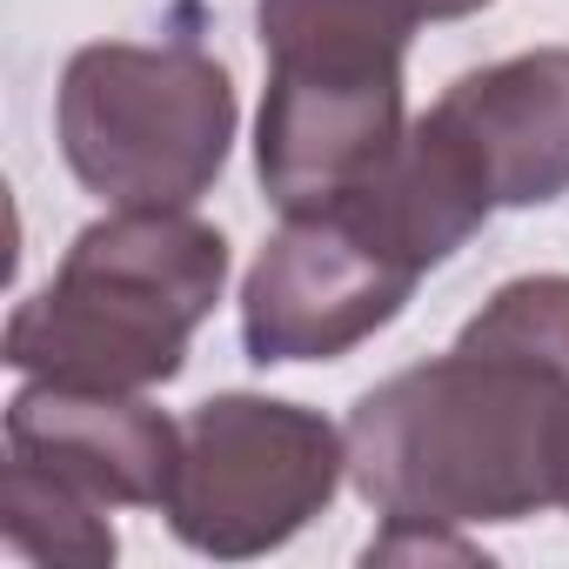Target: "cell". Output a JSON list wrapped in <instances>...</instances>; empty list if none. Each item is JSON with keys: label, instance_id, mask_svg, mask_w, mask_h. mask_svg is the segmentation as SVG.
I'll list each match as a JSON object with an SVG mask.
<instances>
[{"label": "cell", "instance_id": "6da1fadb", "mask_svg": "<svg viewBox=\"0 0 569 569\" xmlns=\"http://www.w3.org/2000/svg\"><path fill=\"white\" fill-rule=\"evenodd\" d=\"M496 201L436 134L429 114L409 121L402 148L349 194L281 214L241 281V349L254 369L336 362L389 329L416 281L442 268Z\"/></svg>", "mask_w": 569, "mask_h": 569}, {"label": "cell", "instance_id": "7a4b0ae2", "mask_svg": "<svg viewBox=\"0 0 569 569\" xmlns=\"http://www.w3.org/2000/svg\"><path fill=\"white\" fill-rule=\"evenodd\" d=\"M569 429V382L456 336L449 356L396 369L362 389L349 436V482L376 516L409 522H522L556 502Z\"/></svg>", "mask_w": 569, "mask_h": 569}, {"label": "cell", "instance_id": "3957f363", "mask_svg": "<svg viewBox=\"0 0 569 569\" xmlns=\"http://www.w3.org/2000/svg\"><path fill=\"white\" fill-rule=\"evenodd\" d=\"M228 289V234L194 208H108L48 289L8 316V369L94 389H161L188 369L194 329Z\"/></svg>", "mask_w": 569, "mask_h": 569}, {"label": "cell", "instance_id": "277c9868", "mask_svg": "<svg viewBox=\"0 0 569 569\" xmlns=\"http://www.w3.org/2000/svg\"><path fill=\"white\" fill-rule=\"evenodd\" d=\"M416 28V0H254L268 61L254 174L281 214L362 188L402 148V61Z\"/></svg>", "mask_w": 569, "mask_h": 569}, {"label": "cell", "instance_id": "5b68a950", "mask_svg": "<svg viewBox=\"0 0 569 569\" xmlns=\"http://www.w3.org/2000/svg\"><path fill=\"white\" fill-rule=\"evenodd\" d=\"M234 81L201 41H88L61 68L68 174L108 208H194L234 148Z\"/></svg>", "mask_w": 569, "mask_h": 569}, {"label": "cell", "instance_id": "8992f818", "mask_svg": "<svg viewBox=\"0 0 569 569\" xmlns=\"http://www.w3.org/2000/svg\"><path fill=\"white\" fill-rule=\"evenodd\" d=\"M342 482L349 436L322 409L228 389L188 409L161 516L194 556L248 562L296 542Z\"/></svg>", "mask_w": 569, "mask_h": 569}, {"label": "cell", "instance_id": "52a82bcc", "mask_svg": "<svg viewBox=\"0 0 569 569\" xmlns=\"http://www.w3.org/2000/svg\"><path fill=\"white\" fill-rule=\"evenodd\" d=\"M8 456L61 476L108 509H161L181 456V422H168L148 389L28 376L8 402Z\"/></svg>", "mask_w": 569, "mask_h": 569}, {"label": "cell", "instance_id": "ba28073f", "mask_svg": "<svg viewBox=\"0 0 569 569\" xmlns=\"http://www.w3.org/2000/svg\"><path fill=\"white\" fill-rule=\"evenodd\" d=\"M429 121L496 208L569 194V48H529L456 74L429 101Z\"/></svg>", "mask_w": 569, "mask_h": 569}, {"label": "cell", "instance_id": "9c48e42d", "mask_svg": "<svg viewBox=\"0 0 569 569\" xmlns=\"http://www.w3.org/2000/svg\"><path fill=\"white\" fill-rule=\"evenodd\" d=\"M0 542L28 562H68V569H108L121 556L108 502L68 489L61 476L21 456H8V469H0Z\"/></svg>", "mask_w": 569, "mask_h": 569}, {"label": "cell", "instance_id": "30bf717a", "mask_svg": "<svg viewBox=\"0 0 569 569\" xmlns=\"http://www.w3.org/2000/svg\"><path fill=\"white\" fill-rule=\"evenodd\" d=\"M462 342L509 349L569 382V274H516L462 322Z\"/></svg>", "mask_w": 569, "mask_h": 569}, {"label": "cell", "instance_id": "8fae6325", "mask_svg": "<svg viewBox=\"0 0 569 569\" xmlns=\"http://www.w3.org/2000/svg\"><path fill=\"white\" fill-rule=\"evenodd\" d=\"M422 8V21H469V14H482L489 0H416Z\"/></svg>", "mask_w": 569, "mask_h": 569}, {"label": "cell", "instance_id": "7c38bea8", "mask_svg": "<svg viewBox=\"0 0 569 569\" xmlns=\"http://www.w3.org/2000/svg\"><path fill=\"white\" fill-rule=\"evenodd\" d=\"M556 509H569V429H562V476H556Z\"/></svg>", "mask_w": 569, "mask_h": 569}]
</instances>
